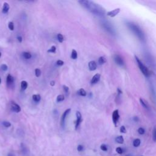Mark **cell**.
Wrapping results in <instances>:
<instances>
[{
	"label": "cell",
	"mask_w": 156,
	"mask_h": 156,
	"mask_svg": "<svg viewBox=\"0 0 156 156\" xmlns=\"http://www.w3.org/2000/svg\"><path fill=\"white\" fill-rule=\"evenodd\" d=\"M1 52H0V57H1Z\"/></svg>",
	"instance_id": "44"
},
{
	"label": "cell",
	"mask_w": 156,
	"mask_h": 156,
	"mask_svg": "<svg viewBox=\"0 0 156 156\" xmlns=\"http://www.w3.org/2000/svg\"><path fill=\"white\" fill-rule=\"evenodd\" d=\"M20 85H21L22 89L23 90H25L28 87V82L26 81H25V80H23V81L21 82V84H20Z\"/></svg>",
	"instance_id": "20"
},
{
	"label": "cell",
	"mask_w": 156,
	"mask_h": 156,
	"mask_svg": "<svg viewBox=\"0 0 156 156\" xmlns=\"http://www.w3.org/2000/svg\"><path fill=\"white\" fill-rule=\"evenodd\" d=\"M115 141H116V142H117L119 144H123L124 143L123 137L122 136V135H120V136L117 137L116 138H115Z\"/></svg>",
	"instance_id": "17"
},
{
	"label": "cell",
	"mask_w": 156,
	"mask_h": 156,
	"mask_svg": "<svg viewBox=\"0 0 156 156\" xmlns=\"http://www.w3.org/2000/svg\"><path fill=\"white\" fill-rule=\"evenodd\" d=\"M6 81H7V84H12V83H14V78L11 76V74H9L8 76H7V79H6Z\"/></svg>",
	"instance_id": "15"
},
{
	"label": "cell",
	"mask_w": 156,
	"mask_h": 156,
	"mask_svg": "<svg viewBox=\"0 0 156 156\" xmlns=\"http://www.w3.org/2000/svg\"><path fill=\"white\" fill-rule=\"evenodd\" d=\"M116 151L119 154H122L123 153V150L122 148L120 147H118L116 149Z\"/></svg>",
	"instance_id": "35"
},
{
	"label": "cell",
	"mask_w": 156,
	"mask_h": 156,
	"mask_svg": "<svg viewBox=\"0 0 156 156\" xmlns=\"http://www.w3.org/2000/svg\"><path fill=\"white\" fill-rule=\"evenodd\" d=\"M84 148L83 146L82 145H79L78 146V147H77V150L79 152H80V151H82L84 150Z\"/></svg>",
	"instance_id": "36"
},
{
	"label": "cell",
	"mask_w": 156,
	"mask_h": 156,
	"mask_svg": "<svg viewBox=\"0 0 156 156\" xmlns=\"http://www.w3.org/2000/svg\"><path fill=\"white\" fill-rule=\"evenodd\" d=\"M32 99L35 102L38 103L40 101V99H41V97H40L39 95H33Z\"/></svg>",
	"instance_id": "22"
},
{
	"label": "cell",
	"mask_w": 156,
	"mask_h": 156,
	"mask_svg": "<svg viewBox=\"0 0 156 156\" xmlns=\"http://www.w3.org/2000/svg\"><path fill=\"white\" fill-rule=\"evenodd\" d=\"M70 112H71V109H68L65 110V111L63 112L62 116V118H61V124H62V126H64L65 119H66L67 115L70 113Z\"/></svg>",
	"instance_id": "9"
},
{
	"label": "cell",
	"mask_w": 156,
	"mask_h": 156,
	"mask_svg": "<svg viewBox=\"0 0 156 156\" xmlns=\"http://www.w3.org/2000/svg\"><path fill=\"white\" fill-rule=\"evenodd\" d=\"M88 68L90 71H95V70L97 68V63L95 61H93V60L90 61L88 63Z\"/></svg>",
	"instance_id": "10"
},
{
	"label": "cell",
	"mask_w": 156,
	"mask_h": 156,
	"mask_svg": "<svg viewBox=\"0 0 156 156\" xmlns=\"http://www.w3.org/2000/svg\"><path fill=\"white\" fill-rule=\"evenodd\" d=\"M101 150L104 151H107V149H108L107 147L105 144L101 145Z\"/></svg>",
	"instance_id": "34"
},
{
	"label": "cell",
	"mask_w": 156,
	"mask_h": 156,
	"mask_svg": "<svg viewBox=\"0 0 156 156\" xmlns=\"http://www.w3.org/2000/svg\"><path fill=\"white\" fill-rule=\"evenodd\" d=\"M1 70H3V71L6 72L7 70V69H8V67L7 66V65L6 64H3V65H1Z\"/></svg>",
	"instance_id": "32"
},
{
	"label": "cell",
	"mask_w": 156,
	"mask_h": 156,
	"mask_svg": "<svg viewBox=\"0 0 156 156\" xmlns=\"http://www.w3.org/2000/svg\"><path fill=\"white\" fill-rule=\"evenodd\" d=\"M56 64L59 65V66H62V65H63L64 64V62L61 60H58L56 62Z\"/></svg>",
	"instance_id": "37"
},
{
	"label": "cell",
	"mask_w": 156,
	"mask_h": 156,
	"mask_svg": "<svg viewBox=\"0 0 156 156\" xmlns=\"http://www.w3.org/2000/svg\"><path fill=\"white\" fill-rule=\"evenodd\" d=\"M1 83V78H0V84Z\"/></svg>",
	"instance_id": "43"
},
{
	"label": "cell",
	"mask_w": 156,
	"mask_h": 156,
	"mask_svg": "<svg viewBox=\"0 0 156 156\" xmlns=\"http://www.w3.org/2000/svg\"><path fill=\"white\" fill-rule=\"evenodd\" d=\"M76 117L77 119L76 121V124H75V129H76L78 128L80 123L82 122V115L79 111L76 112Z\"/></svg>",
	"instance_id": "6"
},
{
	"label": "cell",
	"mask_w": 156,
	"mask_h": 156,
	"mask_svg": "<svg viewBox=\"0 0 156 156\" xmlns=\"http://www.w3.org/2000/svg\"><path fill=\"white\" fill-rule=\"evenodd\" d=\"M41 74H42V72H41V71H40V69L36 68V70H35V74H36V77H37V78L40 77V76H41Z\"/></svg>",
	"instance_id": "27"
},
{
	"label": "cell",
	"mask_w": 156,
	"mask_h": 156,
	"mask_svg": "<svg viewBox=\"0 0 156 156\" xmlns=\"http://www.w3.org/2000/svg\"><path fill=\"white\" fill-rule=\"evenodd\" d=\"M106 62V59H105L104 57H100L98 59V63L99 65H103Z\"/></svg>",
	"instance_id": "24"
},
{
	"label": "cell",
	"mask_w": 156,
	"mask_h": 156,
	"mask_svg": "<svg viewBox=\"0 0 156 156\" xmlns=\"http://www.w3.org/2000/svg\"><path fill=\"white\" fill-rule=\"evenodd\" d=\"M79 3H81L82 6L87 8L88 11L97 16H103L105 14V10L94 2L90 1H79Z\"/></svg>",
	"instance_id": "1"
},
{
	"label": "cell",
	"mask_w": 156,
	"mask_h": 156,
	"mask_svg": "<svg viewBox=\"0 0 156 156\" xmlns=\"http://www.w3.org/2000/svg\"><path fill=\"white\" fill-rule=\"evenodd\" d=\"M120 132L122 133H124V134H125L126 132V128L124 126H122L121 127Z\"/></svg>",
	"instance_id": "38"
},
{
	"label": "cell",
	"mask_w": 156,
	"mask_h": 156,
	"mask_svg": "<svg viewBox=\"0 0 156 156\" xmlns=\"http://www.w3.org/2000/svg\"><path fill=\"white\" fill-rule=\"evenodd\" d=\"M8 156H13V155H12L11 154H9L8 155Z\"/></svg>",
	"instance_id": "42"
},
{
	"label": "cell",
	"mask_w": 156,
	"mask_h": 156,
	"mask_svg": "<svg viewBox=\"0 0 156 156\" xmlns=\"http://www.w3.org/2000/svg\"><path fill=\"white\" fill-rule=\"evenodd\" d=\"M127 26L130 31H132V32L141 40V41L145 42V34L143 32L142 29H141L138 25L134 23L128 22L127 23Z\"/></svg>",
	"instance_id": "2"
},
{
	"label": "cell",
	"mask_w": 156,
	"mask_h": 156,
	"mask_svg": "<svg viewBox=\"0 0 156 156\" xmlns=\"http://www.w3.org/2000/svg\"><path fill=\"white\" fill-rule=\"evenodd\" d=\"M114 60L116 63L120 67H123L124 64L122 57L119 56V55H115L114 56Z\"/></svg>",
	"instance_id": "5"
},
{
	"label": "cell",
	"mask_w": 156,
	"mask_h": 156,
	"mask_svg": "<svg viewBox=\"0 0 156 156\" xmlns=\"http://www.w3.org/2000/svg\"><path fill=\"white\" fill-rule=\"evenodd\" d=\"M78 94L79 95V96L81 97H85L87 95V93L85 92V90L83 88H80L78 90Z\"/></svg>",
	"instance_id": "16"
},
{
	"label": "cell",
	"mask_w": 156,
	"mask_h": 156,
	"mask_svg": "<svg viewBox=\"0 0 156 156\" xmlns=\"http://www.w3.org/2000/svg\"><path fill=\"white\" fill-rule=\"evenodd\" d=\"M8 28L9 29L11 30V31H14V24L12 22H9L8 24Z\"/></svg>",
	"instance_id": "29"
},
{
	"label": "cell",
	"mask_w": 156,
	"mask_h": 156,
	"mask_svg": "<svg viewBox=\"0 0 156 156\" xmlns=\"http://www.w3.org/2000/svg\"><path fill=\"white\" fill-rule=\"evenodd\" d=\"M120 8H117L115 9L114 10H112L111 11H109L107 12V16L110 17H114L115 16H117V15L120 13Z\"/></svg>",
	"instance_id": "8"
},
{
	"label": "cell",
	"mask_w": 156,
	"mask_h": 156,
	"mask_svg": "<svg viewBox=\"0 0 156 156\" xmlns=\"http://www.w3.org/2000/svg\"><path fill=\"white\" fill-rule=\"evenodd\" d=\"M11 109L15 112L18 113L21 111V107H20V105L14 101L11 103Z\"/></svg>",
	"instance_id": "7"
},
{
	"label": "cell",
	"mask_w": 156,
	"mask_h": 156,
	"mask_svg": "<svg viewBox=\"0 0 156 156\" xmlns=\"http://www.w3.org/2000/svg\"><path fill=\"white\" fill-rule=\"evenodd\" d=\"M138 132L139 134L140 135H143L145 134V130L143 128H140L138 129Z\"/></svg>",
	"instance_id": "33"
},
{
	"label": "cell",
	"mask_w": 156,
	"mask_h": 156,
	"mask_svg": "<svg viewBox=\"0 0 156 156\" xmlns=\"http://www.w3.org/2000/svg\"><path fill=\"white\" fill-rule=\"evenodd\" d=\"M9 9H10L9 4L7 3H4L3 4V10H2L3 13L4 14H7L9 11Z\"/></svg>",
	"instance_id": "14"
},
{
	"label": "cell",
	"mask_w": 156,
	"mask_h": 156,
	"mask_svg": "<svg viewBox=\"0 0 156 156\" xmlns=\"http://www.w3.org/2000/svg\"><path fill=\"white\" fill-rule=\"evenodd\" d=\"M50 85H51V86H54V85H55V82L54 81V80H52V81H51V82H50Z\"/></svg>",
	"instance_id": "41"
},
{
	"label": "cell",
	"mask_w": 156,
	"mask_h": 156,
	"mask_svg": "<svg viewBox=\"0 0 156 156\" xmlns=\"http://www.w3.org/2000/svg\"><path fill=\"white\" fill-rule=\"evenodd\" d=\"M23 56L25 59H29L32 57L31 54L29 52H24L23 53Z\"/></svg>",
	"instance_id": "21"
},
{
	"label": "cell",
	"mask_w": 156,
	"mask_h": 156,
	"mask_svg": "<svg viewBox=\"0 0 156 156\" xmlns=\"http://www.w3.org/2000/svg\"><path fill=\"white\" fill-rule=\"evenodd\" d=\"M140 103H141V104H142L145 109H149V105H148L147 102H146L144 99H142V98H140Z\"/></svg>",
	"instance_id": "18"
},
{
	"label": "cell",
	"mask_w": 156,
	"mask_h": 156,
	"mask_svg": "<svg viewBox=\"0 0 156 156\" xmlns=\"http://www.w3.org/2000/svg\"><path fill=\"white\" fill-rule=\"evenodd\" d=\"M140 143H141V141L139 138L135 139L133 142V146L134 147L137 148V147H139V146L140 145Z\"/></svg>",
	"instance_id": "19"
},
{
	"label": "cell",
	"mask_w": 156,
	"mask_h": 156,
	"mask_svg": "<svg viewBox=\"0 0 156 156\" xmlns=\"http://www.w3.org/2000/svg\"><path fill=\"white\" fill-rule=\"evenodd\" d=\"M135 59H136L137 63L138 64V66L140 70V71L142 72V73L145 75L146 77H149L150 76V72L147 67L143 63V62L137 57L135 56Z\"/></svg>",
	"instance_id": "3"
},
{
	"label": "cell",
	"mask_w": 156,
	"mask_h": 156,
	"mask_svg": "<svg viewBox=\"0 0 156 156\" xmlns=\"http://www.w3.org/2000/svg\"><path fill=\"white\" fill-rule=\"evenodd\" d=\"M63 90H64V92L65 93H68L69 92V87L68 86H67V85H64L63 86Z\"/></svg>",
	"instance_id": "39"
},
{
	"label": "cell",
	"mask_w": 156,
	"mask_h": 156,
	"mask_svg": "<svg viewBox=\"0 0 156 156\" xmlns=\"http://www.w3.org/2000/svg\"><path fill=\"white\" fill-rule=\"evenodd\" d=\"M17 40H18V42H19L20 43H22V40H23V38H22V36H19L17 37Z\"/></svg>",
	"instance_id": "40"
},
{
	"label": "cell",
	"mask_w": 156,
	"mask_h": 156,
	"mask_svg": "<svg viewBox=\"0 0 156 156\" xmlns=\"http://www.w3.org/2000/svg\"><path fill=\"white\" fill-rule=\"evenodd\" d=\"M104 27L106 29L107 31H108L110 33H111L112 34H114L115 33V30L113 28V27L111 26V24H109V23H105L104 24Z\"/></svg>",
	"instance_id": "11"
},
{
	"label": "cell",
	"mask_w": 156,
	"mask_h": 156,
	"mask_svg": "<svg viewBox=\"0 0 156 156\" xmlns=\"http://www.w3.org/2000/svg\"><path fill=\"white\" fill-rule=\"evenodd\" d=\"M64 99H65V97L63 95H59L57 97V103L62 102L64 100Z\"/></svg>",
	"instance_id": "25"
},
{
	"label": "cell",
	"mask_w": 156,
	"mask_h": 156,
	"mask_svg": "<svg viewBox=\"0 0 156 156\" xmlns=\"http://www.w3.org/2000/svg\"><path fill=\"white\" fill-rule=\"evenodd\" d=\"M71 57L73 60H75V59H77V57H78V53L75 49L72 50V54H71Z\"/></svg>",
	"instance_id": "23"
},
{
	"label": "cell",
	"mask_w": 156,
	"mask_h": 156,
	"mask_svg": "<svg viewBox=\"0 0 156 156\" xmlns=\"http://www.w3.org/2000/svg\"><path fill=\"white\" fill-rule=\"evenodd\" d=\"M100 78H101V75L99 74H96L95 75H94L92 79L91 84H95L98 83L99 82V80H100Z\"/></svg>",
	"instance_id": "12"
},
{
	"label": "cell",
	"mask_w": 156,
	"mask_h": 156,
	"mask_svg": "<svg viewBox=\"0 0 156 156\" xmlns=\"http://www.w3.org/2000/svg\"><path fill=\"white\" fill-rule=\"evenodd\" d=\"M22 153L24 156H28L29 154V149L23 144H22Z\"/></svg>",
	"instance_id": "13"
},
{
	"label": "cell",
	"mask_w": 156,
	"mask_h": 156,
	"mask_svg": "<svg viewBox=\"0 0 156 156\" xmlns=\"http://www.w3.org/2000/svg\"><path fill=\"white\" fill-rule=\"evenodd\" d=\"M3 125L5 128H9L11 126V123H9V122H3Z\"/></svg>",
	"instance_id": "30"
},
{
	"label": "cell",
	"mask_w": 156,
	"mask_h": 156,
	"mask_svg": "<svg viewBox=\"0 0 156 156\" xmlns=\"http://www.w3.org/2000/svg\"><path fill=\"white\" fill-rule=\"evenodd\" d=\"M57 40L58 41L60 42V43H62L63 40H64V38H63V35L61 34H58L57 36Z\"/></svg>",
	"instance_id": "26"
},
{
	"label": "cell",
	"mask_w": 156,
	"mask_h": 156,
	"mask_svg": "<svg viewBox=\"0 0 156 156\" xmlns=\"http://www.w3.org/2000/svg\"><path fill=\"white\" fill-rule=\"evenodd\" d=\"M153 139L154 142H156V128H154L153 131Z\"/></svg>",
	"instance_id": "31"
},
{
	"label": "cell",
	"mask_w": 156,
	"mask_h": 156,
	"mask_svg": "<svg viewBox=\"0 0 156 156\" xmlns=\"http://www.w3.org/2000/svg\"><path fill=\"white\" fill-rule=\"evenodd\" d=\"M56 51V47L55 46H52L51 48L48 50V53H55Z\"/></svg>",
	"instance_id": "28"
},
{
	"label": "cell",
	"mask_w": 156,
	"mask_h": 156,
	"mask_svg": "<svg viewBox=\"0 0 156 156\" xmlns=\"http://www.w3.org/2000/svg\"><path fill=\"white\" fill-rule=\"evenodd\" d=\"M119 119H120V115H119V112H118V110H115L112 114L113 122L115 126H117V124L118 122Z\"/></svg>",
	"instance_id": "4"
}]
</instances>
